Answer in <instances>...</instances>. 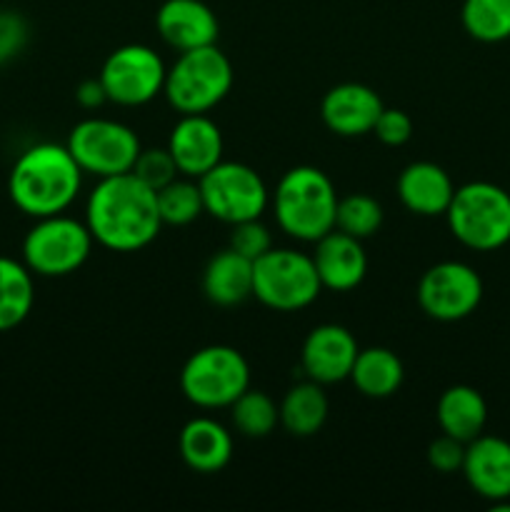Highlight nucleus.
I'll return each instance as SVG.
<instances>
[{
	"label": "nucleus",
	"mask_w": 510,
	"mask_h": 512,
	"mask_svg": "<svg viewBox=\"0 0 510 512\" xmlns=\"http://www.w3.org/2000/svg\"><path fill=\"white\" fill-rule=\"evenodd\" d=\"M85 225L95 243L115 253L148 248L163 228L158 195L133 173L100 178L88 195Z\"/></svg>",
	"instance_id": "nucleus-1"
},
{
	"label": "nucleus",
	"mask_w": 510,
	"mask_h": 512,
	"mask_svg": "<svg viewBox=\"0 0 510 512\" xmlns=\"http://www.w3.org/2000/svg\"><path fill=\"white\" fill-rule=\"evenodd\" d=\"M83 175L68 145L38 143L25 150L10 170V200L30 218L65 213L83 188Z\"/></svg>",
	"instance_id": "nucleus-2"
},
{
	"label": "nucleus",
	"mask_w": 510,
	"mask_h": 512,
	"mask_svg": "<svg viewBox=\"0 0 510 512\" xmlns=\"http://www.w3.org/2000/svg\"><path fill=\"white\" fill-rule=\"evenodd\" d=\"M338 193L328 175L313 165H295L275 188V220L290 238L315 243L335 228Z\"/></svg>",
	"instance_id": "nucleus-3"
},
{
	"label": "nucleus",
	"mask_w": 510,
	"mask_h": 512,
	"mask_svg": "<svg viewBox=\"0 0 510 512\" xmlns=\"http://www.w3.org/2000/svg\"><path fill=\"white\" fill-rule=\"evenodd\" d=\"M233 88V65L218 45L185 50L165 73L163 95L180 115L208 113Z\"/></svg>",
	"instance_id": "nucleus-4"
},
{
	"label": "nucleus",
	"mask_w": 510,
	"mask_h": 512,
	"mask_svg": "<svg viewBox=\"0 0 510 512\" xmlns=\"http://www.w3.org/2000/svg\"><path fill=\"white\" fill-rule=\"evenodd\" d=\"M445 218L465 248L498 250L510 240V193L485 180L460 185Z\"/></svg>",
	"instance_id": "nucleus-5"
},
{
	"label": "nucleus",
	"mask_w": 510,
	"mask_h": 512,
	"mask_svg": "<svg viewBox=\"0 0 510 512\" xmlns=\"http://www.w3.org/2000/svg\"><path fill=\"white\" fill-rule=\"evenodd\" d=\"M323 290L313 255L293 248H270L253 263V295L280 313L308 308Z\"/></svg>",
	"instance_id": "nucleus-6"
},
{
	"label": "nucleus",
	"mask_w": 510,
	"mask_h": 512,
	"mask_svg": "<svg viewBox=\"0 0 510 512\" xmlns=\"http://www.w3.org/2000/svg\"><path fill=\"white\" fill-rule=\"evenodd\" d=\"M250 388V365L230 345H208L188 358L180 373V390L205 410L230 408Z\"/></svg>",
	"instance_id": "nucleus-7"
},
{
	"label": "nucleus",
	"mask_w": 510,
	"mask_h": 512,
	"mask_svg": "<svg viewBox=\"0 0 510 512\" xmlns=\"http://www.w3.org/2000/svg\"><path fill=\"white\" fill-rule=\"evenodd\" d=\"M90 228L70 215L58 213L35 218V225L23 240V263L33 275L65 278L85 265L93 250Z\"/></svg>",
	"instance_id": "nucleus-8"
},
{
	"label": "nucleus",
	"mask_w": 510,
	"mask_h": 512,
	"mask_svg": "<svg viewBox=\"0 0 510 512\" xmlns=\"http://www.w3.org/2000/svg\"><path fill=\"white\" fill-rule=\"evenodd\" d=\"M68 150L83 173L113 178L130 173L140 155V140L133 128L120 120L85 118L70 130Z\"/></svg>",
	"instance_id": "nucleus-9"
},
{
	"label": "nucleus",
	"mask_w": 510,
	"mask_h": 512,
	"mask_svg": "<svg viewBox=\"0 0 510 512\" xmlns=\"http://www.w3.org/2000/svg\"><path fill=\"white\" fill-rule=\"evenodd\" d=\"M198 185L205 213L228 225L260 218L268 208V185L245 163L220 160L200 175Z\"/></svg>",
	"instance_id": "nucleus-10"
},
{
	"label": "nucleus",
	"mask_w": 510,
	"mask_h": 512,
	"mask_svg": "<svg viewBox=\"0 0 510 512\" xmlns=\"http://www.w3.org/2000/svg\"><path fill=\"white\" fill-rule=\"evenodd\" d=\"M165 73L168 68L153 48L133 43L113 50L105 58L98 78L110 103L138 108L163 93Z\"/></svg>",
	"instance_id": "nucleus-11"
},
{
	"label": "nucleus",
	"mask_w": 510,
	"mask_h": 512,
	"mask_svg": "<svg viewBox=\"0 0 510 512\" xmlns=\"http://www.w3.org/2000/svg\"><path fill=\"white\" fill-rule=\"evenodd\" d=\"M483 300V280L470 265L443 260L423 273L418 283V303L428 318L455 323L475 313Z\"/></svg>",
	"instance_id": "nucleus-12"
},
{
	"label": "nucleus",
	"mask_w": 510,
	"mask_h": 512,
	"mask_svg": "<svg viewBox=\"0 0 510 512\" xmlns=\"http://www.w3.org/2000/svg\"><path fill=\"white\" fill-rule=\"evenodd\" d=\"M360 348L348 328L335 323L318 325L308 333L300 353V365L308 380L320 385L343 383L350 378Z\"/></svg>",
	"instance_id": "nucleus-13"
},
{
	"label": "nucleus",
	"mask_w": 510,
	"mask_h": 512,
	"mask_svg": "<svg viewBox=\"0 0 510 512\" xmlns=\"http://www.w3.org/2000/svg\"><path fill=\"white\" fill-rule=\"evenodd\" d=\"M223 133L205 113L180 115L168 138V150L180 175L195 178L208 173L223 160Z\"/></svg>",
	"instance_id": "nucleus-14"
},
{
	"label": "nucleus",
	"mask_w": 510,
	"mask_h": 512,
	"mask_svg": "<svg viewBox=\"0 0 510 512\" xmlns=\"http://www.w3.org/2000/svg\"><path fill=\"white\" fill-rule=\"evenodd\" d=\"M383 100L363 83H340L323 95L320 115L330 133L340 138H360L373 133L375 120L383 113Z\"/></svg>",
	"instance_id": "nucleus-15"
},
{
	"label": "nucleus",
	"mask_w": 510,
	"mask_h": 512,
	"mask_svg": "<svg viewBox=\"0 0 510 512\" xmlns=\"http://www.w3.org/2000/svg\"><path fill=\"white\" fill-rule=\"evenodd\" d=\"M313 263L323 288L335 290V293H348V290L358 288L368 273V255L363 250V240L340 233L335 228L315 240Z\"/></svg>",
	"instance_id": "nucleus-16"
},
{
	"label": "nucleus",
	"mask_w": 510,
	"mask_h": 512,
	"mask_svg": "<svg viewBox=\"0 0 510 512\" xmlns=\"http://www.w3.org/2000/svg\"><path fill=\"white\" fill-rule=\"evenodd\" d=\"M155 28L180 53L213 45L220 33L218 18L203 0H165L155 13Z\"/></svg>",
	"instance_id": "nucleus-17"
},
{
	"label": "nucleus",
	"mask_w": 510,
	"mask_h": 512,
	"mask_svg": "<svg viewBox=\"0 0 510 512\" xmlns=\"http://www.w3.org/2000/svg\"><path fill=\"white\" fill-rule=\"evenodd\" d=\"M463 475L470 488L485 500L503 503L510 498V443L483 435L465 445Z\"/></svg>",
	"instance_id": "nucleus-18"
},
{
	"label": "nucleus",
	"mask_w": 510,
	"mask_h": 512,
	"mask_svg": "<svg viewBox=\"0 0 510 512\" xmlns=\"http://www.w3.org/2000/svg\"><path fill=\"white\" fill-rule=\"evenodd\" d=\"M398 198L410 213L423 215V218H435L445 215L450 200L455 195V185L450 175L440 165L430 160H415L405 165L403 173L398 175Z\"/></svg>",
	"instance_id": "nucleus-19"
},
{
	"label": "nucleus",
	"mask_w": 510,
	"mask_h": 512,
	"mask_svg": "<svg viewBox=\"0 0 510 512\" xmlns=\"http://www.w3.org/2000/svg\"><path fill=\"white\" fill-rule=\"evenodd\" d=\"M180 455L195 473H220L233 458V435L213 418H193L180 430Z\"/></svg>",
	"instance_id": "nucleus-20"
},
{
	"label": "nucleus",
	"mask_w": 510,
	"mask_h": 512,
	"mask_svg": "<svg viewBox=\"0 0 510 512\" xmlns=\"http://www.w3.org/2000/svg\"><path fill=\"white\" fill-rule=\"evenodd\" d=\"M203 293L220 308H233L253 295V260L243 258L233 248H225L210 258L203 273Z\"/></svg>",
	"instance_id": "nucleus-21"
},
{
	"label": "nucleus",
	"mask_w": 510,
	"mask_h": 512,
	"mask_svg": "<svg viewBox=\"0 0 510 512\" xmlns=\"http://www.w3.org/2000/svg\"><path fill=\"white\" fill-rule=\"evenodd\" d=\"M435 418L445 435L470 443L483 433L485 423H488V405H485L483 395L470 385H453L440 395Z\"/></svg>",
	"instance_id": "nucleus-22"
},
{
	"label": "nucleus",
	"mask_w": 510,
	"mask_h": 512,
	"mask_svg": "<svg viewBox=\"0 0 510 512\" xmlns=\"http://www.w3.org/2000/svg\"><path fill=\"white\" fill-rule=\"evenodd\" d=\"M328 395L315 380H303L285 393L280 403V425L295 438H310L320 433L328 420Z\"/></svg>",
	"instance_id": "nucleus-23"
},
{
	"label": "nucleus",
	"mask_w": 510,
	"mask_h": 512,
	"mask_svg": "<svg viewBox=\"0 0 510 512\" xmlns=\"http://www.w3.org/2000/svg\"><path fill=\"white\" fill-rule=\"evenodd\" d=\"M405 378V368L398 355L388 348H365L355 358L350 378L358 393L365 398L383 400L400 390Z\"/></svg>",
	"instance_id": "nucleus-24"
},
{
	"label": "nucleus",
	"mask_w": 510,
	"mask_h": 512,
	"mask_svg": "<svg viewBox=\"0 0 510 512\" xmlns=\"http://www.w3.org/2000/svg\"><path fill=\"white\" fill-rule=\"evenodd\" d=\"M33 303L35 285L28 265L0 255V333L18 328L33 310Z\"/></svg>",
	"instance_id": "nucleus-25"
},
{
	"label": "nucleus",
	"mask_w": 510,
	"mask_h": 512,
	"mask_svg": "<svg viewBox=\"0 0 510 512\" xmlns=\"http://www.w3.org/2000/svg\"><path fill=\"white\" fill-rule=\"evenodd\" d=\"M230 420L245 438H268L280 425V405L263 390L248 388L230 405Z\"/></svg>",
	"instance_id": "nucleus-26"
},
{
	"label": "nucleus",
	"mask_w": 510,
	"mask_h": 512,
	"mask_svg": "<svg viewBox=\"0 0 510 512\" xmlns=\"http://www.w3.org/2000/svg\"><path fill=\"white\" fill-rule=\"evenodd\" d=\"M463 28L480 43H500L510 38V0H465Z\"/></svg>",
	"instance_id": "nucleus-27"
},
{
	"label": "nucleus",
	"mask_w": 510,
	"mask_h": 512,
	"mask_svg": "<svg viewBox=\"0 0 510 512\" xmlns=\"http://www.w3.org/2000/svg\"><path fill=\"white\" fill-rule=\"evenodd\" d=\"M158 210L163 225H190L205 213L203 195H200V185L195 178H175L158 193Z\"/></svg>",
	"instance_id": "nucleus-28"
},
{
	"label": "nucleus",
	"mask_w": 510,
	"mask_h": 512,
	"mask_svg": "<svg viewBox=\"0 0 510 512\" xmlns=\"http://www.w3.org/2000/svg\"><path fill=\"white\" fill-rule=\"evenodd\" d=\"M380 225H383V208H380V203L373 195L353 193L338 200L335 230H340V233L365 240L378 233Z\"/></svg>",
	"instance_id": "nucleus-29"
},
{
	"label": "nucleus",
	"mask_w": 510,
	"mask_h": 512,
	"mask_svg": "<svg viewBox=\"0 0 510 512\" xmlns=\"http://www.w3.org/2000/svg\"><path fill=\"white\" fill-rule=\"evenodd\" d=\"M130 173L158 193L160 188H165V185L173 183V180L178 178L180 170L178 165H175L173 155H170L168 148H148V150H140L138 160H135Z\"/></svg>",
	"instance_id": "nucleus-30"
},
{
	"label": "nucleus",
	"mask_w": 510,
	"mask_h": 512,
	"mask_svg": "<svg viewBox=\"0 0 510 512\" xmlns=\"http://www.w3.org/2000/svg\"><path fill=\"white\" fill-rule=\"evenodd\" d=\"M230 248L235 253H240L248 260H258L260 255L268 253L273 248V238H270V230L260 223V218L255 220H243V223L233 225V235H230Z\"/></svg>",
	"instance_id": "nucleus-31"
},
{
	"label": "nucleus",
	"mask_w": 510,
	"mask_h": 512,
	"mask_svg": "<svg viewBox=\"0 0 510 512\" xmlns=\"http://www.w3.org/2000/svg\"><path fill=\"white\" fill-rule=\"evenodd\" d=\"M373 133L383 145L400 148V145H405L413 138V120H410V115L405 110L383 108V113L375 120Z\"/></svg>",
	"instance_id": "nucleus-32"
},
{
	"label": "nucleus",
	"mask_w": 510,
	"mask_h": 512,
	"mask_svg": "<svg viewBox=\"0 0 510 512\" xmlns=\"http://www.w3.org/2000/svg\"><path fill=\"white\" fill-rule=\"evenodd\" d=\"M465 445L463 440L450 438V435H440L438 440L428 445V463L430 468H435L438 473H455V470H463L465 460Z\"/></svg>",
	"instance_id": "nucleus-33"
},
{
	"label": "nucleus",
	"mask_w": 510,
	"mask_h": 512,
	"mask_svg": "<svg viewBox=\"0 0 510 512\" xmlns=\"http://www.w3.org/2000/svg\"><path fill=\"white\" fill-rule=\"evenodd\" d=\"M28 40V25L13 10H0V63L15 58Z\"/></svg>",
	"instance_id": "nucleus-34"
},
{
	"label": "nucleus",
	"mask_w": 510,
	"mask_h": 512,
	"mask_svg": "<svg viewBox=\"0 0 510 512\" xmlns=\"http://www.w3.org/2000/svg\"><path fill=\"white\" fill-rule=\"evenodd\" d=\"M75 100H78L85 110H95L108 100V95H105V88L103 83H100V78H90L78 85V90H75Z\"/></svg>",
	"instance_id": "nucleus-35"
}]
</instances>
